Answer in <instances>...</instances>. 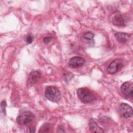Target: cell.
I'll use <instances>...</instances> for the list:
<instances>
[{"instance_id": "6da1fadb", "label": "cell", "mask_w": 133, "mask_h": 133, "mask_svg": "<svg viewBox=\"0 0 133 133\" xmlns=\"http://www.w3.org/2000/svg\"><path fill=\"white\" fill-rule=\"evenodd\" d=\"M45 96L49 100L52 102H58L61 98L59 90L54 86H49L46 88Z\"/></svg>"}, {"instance_id": "7a4b0ae2", "label": "cell", "mask_w": 133, "mask_h": 133, "mask_svg": "<svg viewBox=\"0 0 133 133\" xmlns=\"http://www.w3.org/2000/svg\"><path fill=\"white\" fill-rule=\"evenodd\" d=\"M77 95L79 99L84 103H89L95 99V97L88 89L80 88L77 90Z\"/></svg>"}, {"instance_id": "3957f363", "label": "cell", "mask_w": 133, "mask_h": 133, "mask_svg": "<svg viewBox=\"0 0 133 133\" xmlns=\"http://www.w3.org/2000/svg\"><path fill=\"white\" fill-rule=\"evenodd\" d=\"M35 118L34 115L31 112L25 111L20 113L17 117V122L21 125H28L33 122Z\"/></svg>"}, {"instance_id": "277c9868", "label": "cell", "mask_w": 133, "mask_h": 133, "mask_svg": "<svg viewBox=\"0 0 133 133\" xmlns=\"http://www.w3.org/2000/svg\"><path fill=\"white\" fill-rule=\"evenodd\" d=\"M123 66L122 60L120 59H116L109 65L107 68V71L110 74H114L121 70Z\"/></svg>"}, {"instance_id": "5b68a950", "label": "cell", "mask_w": 133, "mask_h": 133, "mask_svg": "<svg viewBox=\"0 0 133 133\" xmlns=\"http://www.w3.org/2000/svg\"><path fill=\"white\" fill-rule=\"evenodd\" d=\"M119 111L124 118H129L132 115V107L125 103H121L119 105Z\"/></svg>"}, {"instance_id": "8992f818", "label": "cell", "mask_w": 133, "mask_h": 133, "mask_svg": "<svg viewBox=\"0 0 133 133\" xmlns=\"http://www.w3.org/2000/svg\"><path fill=\"white\" fill-rule=\"evenodd\" d=\"M121 91L122 93L129 98L133 96V84L131 82H126L121 86Z\"/></svg>"}, {"instance_id": "52a82bcc", "label": "cell", "mask_w": 133, "mask_h": 133, "mask_svg": "<svg viewBox=\"0 0 133 133\" xmlns=\"http://www.w3.org/2000/svg\"><path fill=\"white\" fill-rule=\"evenodd\" d=\"M85 60L84 58L79 56L72 57L69 61L68 64L72 68H78L83 66L85 63Z\"/></svg>"}, {"instance_id": "ba28073f", "label": "cell", "mask_w": 133, "mask_h": 133, "mask_svg": "<svg viewBox=\"0 0 133 133\" xmlns=\"http://www.w3.org/2000/svg\"><path fill=\"white\" fill-rule=\"evenodd\" d=\"M112 23L118 27H124L127 24V19L122 14H117L112 20Z\"/></svg>"}, {"instance_id": "9c48e42d", "label": "cell", "mask_w": 133, "mask_h": 133, "mask_svg": "<svg viewBox=\"0 0 133 133\" xmlns=\"http://www.w3.org/2000/svg\"><path fill=\"white\" fill-rule=\"evenodd\" d=\"M41 77V73L40 71L36 70L32 71L29 75L28 81L31 84L37 83Z\"/></svg>"}, {"instance_id": "30bf717a", "label": "cell", "mask_w": 133, "mask_h": 133, "mask_svg": "<svg viewBox=\"0 0 133 133\" xmlns=\"http://www.w3.org/2000/svg\"><path fill=\"white\" fill-rule=\"evenodd\" d=\"M115 37L119 43H125L129 41L130 37V34L124 32H118L115 33Z\"/></svg>"}, {"instance_id": "8fae6325", "label": "cell", "mask_w": 133, "mask_h": 133, "mask_svg": "<svg viewBox=\"0 0 133 133\" xmlns=\"http://www.w3.org/2000/svg\"><path fill=\"white\" fill-rule=\"evenodd\" d=\"M89 126L90 130L94 132H103L104 131L101 128H100L97 123L92 119L89 121Z\"/></svg>"}, {"instance_id": "7c38bea8", "label": "cell", "mask_w": 133, "mask_h": 133, "mask_svg": "<svg viewBox=\"0 0 133 133\" xmlns=\"http://www.w3.org/2000/svg\"><path fill=\"white\" fill-rule=\"evenodd\" d=\"M94 34L90 31L85 32L82 36V38L83 40L88 43H94Z\"/></svg>"}, {"instance_id": "4fadbf2b", "label": "cell", "mask_w": 133, "mask_h": 133, "mask_svg": "<svg viewBox=\"0 0 133 133\" xmlns=\"http://www.w3.org/2000/svg\"><path fill=\"white\" fill-rule=\"evenodd\" d=\"M52 125L49 123L43 124L41 127L38 132H50L52 131Z\"/></svg>"}, {"instance_id": "5bb4252c", "label": "cell", "mask_w": 133, "mask_h": 133, "mask_svg": "<svg viewBox=\"0 0 133 133\" xmlns=\"http://www.w3.org/2000/svg\"><path fill=\"white\" fill-rule=\"evenodd\" d=\"M33 36L32 35H28L25 38V41L27 44H31L33 41Z\"/></svg>"}, {"instance_id": "9a60e30c", "label": "cell", "mask_w": 133, "mask_h": 133, "mask_svg": "<svg viewBox=\"0 0 133 133\" xmlns=\"http://www.w3.org/2000/svg\"><path fill=\"white\" fill-rule=\"evenodd\" d=\"M52 39V38L51 37H50V36H47V37H45L44 39H43V41H44V43L46 44H49V43H50L51 42Z\"/></svg>"}, {"instance_id": "2e32d148", "label": "cell", "mask_w": 133, "mask_h": 133, "mask_svg": "<svg viewBox=\"0 0 133 133\" xmlns=\"http://www.w3.org/2000/svg\"><path fill=\"white\" fill-rule=\"evenodd\" d=\"M6 106V103L5 101H3L1 103V110L2 112L5 114V107Z\"/></svg>"}, {"instance_id": "e0dca14e", "label": "cell", "mask_w": 133, "mask_h": 133, "mask_svg": "<svg viewBox=\"0 0 133 133\" xmlns=\"http://www.w3.org/2000/svg\"><path fill=\"white\" fill-rule=\"evenodd\" d=\"M57 132H65V130H64V129L63 128L62 126H59L57 129Z\"/></svg>"}]
</instances>
